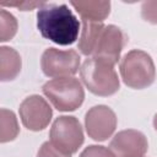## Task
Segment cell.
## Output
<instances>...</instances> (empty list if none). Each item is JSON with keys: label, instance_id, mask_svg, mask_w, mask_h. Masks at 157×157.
Instances as JSON below:
<instances>
[{"label": "cell", "instance_id": "3957f363", "mask_svg": "<svg viewBox=\"0 0 157 157\" xmlns=\"http://www.w3.org/2000/svg\"><path fill=\"white\" fill-rule=\"evenodd\" d=\"M83 85L96 96L108 97L119 91L120 82L114 66L98 59H86L80 67Z\"/></svg>", "mask_w": 157, "mask_h": 157}, {"label": "cell", "instance_id": "ffe728a7", "mask_svg": "<svg viewBox=\"0 0 157 157\" xmlns=\"http://www.w3.org/2000/svg\"><path fill=\"white\" fill-rule=\"evenodd\" d=\"M153 128H155V130L157 131V113H156L155 117H153Z\"/></svg>", "mask_w": 157, "mask_h": 157}, {"label": "cell", "instance_id": "e0dca14e", "mask_svg": "<svg viewBox=\"0 0 157 157\" xmlns=\"http://www.w3.org/2000/svg\"><path fill=\"white\" fill-rule=\"evenodd\" d=\"M141 16L146 22L157 25V1H144L141 4Z\"/></svg>", "mask_w": 157, "mask_h": 157}, {"label": "cell", "instance_id": "d6986e66", "mask_svg": "<svg viewBox=\"0 0 157 157\" xmlns=\"http://www.w3.org/2000/svg\"><path fill=\"white\" fill-rule=\"evenodd\" d=\"M45 2H28V1H22V2H15V4H2V6H16L18 9H21L22 11H27V10H32L34 7H40L43 6Z\"/></svg>", "mask_w": 157, "mask_h": 157}, {"label": "cell", "instance_id": "ba28073f", "mask_svg": "<svg viewBox=\"0 0 157 157\" xmlns=\"http://www.w3.org/2000/svg\"><path fill=\"white\" fill-rule=\"evenodd\" d=\"M18 113L23 126L31 131L45 129L53 117L52 107L39 94H31L25 98L20 104Z\"/></svg>", "mask_w": 157, "mask_h": 157}, {"label": "cell", "instance_id": "8992f818", "mask_svg": "<svg viewBox=\"0 0 157 157\" xmlns=\"http://www.w3.org/2000/svg\"><path fill=\"white\" fill-rule=\"evenodd\" d=\"M40 67L48 77H71L80 69V55L74 49L47 48L42 54Z\"/></svg>", "mask_w": 157, "mask_h": 157}, {"label": "cell", "instance_id": "8fae6325", "mask_svg": "<svg viewBox=\"0 0 157 157\" xmlns=\"http://www.w3.org/2000/svg\"><path fill=\"white\" fill-rule=\"evenodd\" d=\"M70 5L81 16V20L103 22L110 12L109 1H71Z\"/></svg>", "mask_w": 157, "mask_h": 157}, {"label": "cell", "instance_id": "ac0fdd59", "mask_svg": "<svg viewBox=\"0 0 157 157\" xmlns=\"http://www.w3.org/2000/svg\"><path fill=\"white\" fill-rule=\"evenodd\" d=\"M37 157H71V155H65V153L60 152L50 144V141H45L39 147Z\"/></svg>", "mask_w": 157, "mask_h": 157}, {"label": "cell", "instance_id": "9a60e30c", "mask_svg": "<svg viewBox=\"0 0 157 157\" xmlns=\"http://www.w3.org/2000/svg\"><path fill=\"white\" fill-rule=\"evenodd\" d=\"M17 32V20L9 11L1 9L0 11V40H11Z\"/></svg>", "mask_w": 157, "mask_h": 157}, {"label": "cell", "instance_id": "52a82bcc", "mask_svg": "<svg viewBox=\"0 0 157 157\" xmlns=\"http://www.w3.org/2000/svg\"><path fill=\"white\" fill-rule=\"evenodd\" d=\"M126 42H128L126 34L118 26L114 25L104 26L94 45L92 58L102 60L114 66L119 61L121 50L124 49Z\"/></svg>", "mask_w": 157, "mask_h": 157}, {"label": "cell", "instance_id": "2e32d148", "mask_svg": "<svg viewBox=\"0 0 157 157\" xmlns=\"http://www.w3.org/2000/svg\"><path fill=\"white\" fill-rule=\"evenodd\" d=\"M80 157H115L110 148L99 145L87 146L80 155Z\"/></svg>", "mask_w": 157, "mask_h": 157}, {"label": "cell", "instance_id": "7a4b0ae2", "mask_svg": "<svg viewBox=\"0 0 157 157\" xmlns=\"http://www.w3.org/2000/svg\"><path fill=\"white\" fill-rule=\"evenodd\" d=\"M119 71L123 82L134 90L146 88L156 78V67L151 55L140 49H132L121 58Z\"/></svg>", "mask_w": 157, "mask_h": 157}, {"label": "cell", "instance_id": "277c9868", "mask_svg": "<svg viewBox=\"0 0 157 157\" xmlns=\"http://www.w3.org/2000/svg\"><path fill=\"white\" fill-rule=\"evenodd\" d=\"M42 91L53 107L59 112L76 110L81 107L85 99L83 87L74 76L53 78L43 85Z\"/></svg>", "mask_w": 157, "mask_h": 157}, {"label": "cell", "instance_id": "9c48e42d", "mask_svg": "<svg viewBox=\"0 0 157 157\" xmlns=\"http://www.w3.org/2000/svg\"><path fill=\"white\" fill-rule=\"evenodd\" d=\"M117 115L112 108L98 104L90 108L85 115V128L87 135L94 141H105L117 129Z\"/></svg>", "mask_w": 157, "mask_h": 157}, {"label": "cell", "instance_id": "5bb4252c", "mask_svg": "<svg viewBox=\"0 0 157 157\" xmlns=\"http://www.w3.org/2000/svg\"><path fill=\"white\" fill-rule=\"evenodd\" d=\"M1 132H0V141L2 144L12 141L17 137L20 132L17 118L12 110L1 108Z\"/></svg>", "mask_w": 157, "mask_h": 157}, {"label": "cell", "instance_id": "30bf717a", "mask_svg": "<svg viewBox=\"0 0 157 157\" xmlns=\"http://www.w3.org/2000/svg\"><path fill=\"white\" fill-rule=\"evenodd\" d=\"M109 148L115 157H144L148 150V142L141 131L128 129L114 135Z\"/></svg>", "mask_w": 157, "mask_h": 157}, {"label": "cell", "instance_id": "7c38bea8", "mask_svg": "<svg viewBox=\"0 0 157 157\" xmlns=\"http://www.w3.org/2000/svg\"><path fill=\"white\" fill-rule=\"evenodd\" d=\"M22 60L20 54L10 47H0V80L12 81L21 71Z\"/></svg>", "mask_w": 157, "mask_h": 157}, {"label": "cell", "instance_id": "4fadbf2b", "mask_svg": "<svg viewBox=\"0 0 157 157\" xmlns=\"http://www.w3.org/2000/svg\"><path fill=\"white\" fill-rule=\"evenodd\" d=\"M82 27L80 32L78 44L77 48L81 52V54L86 56H92L94 45L97 43V39L99 37L101 31L103 29L104 25L102 22H92L87 20H82Z\"/></svg>", "mask_w": 157, "mask_h": 157}, {"label": "cell", "instance_id": "6da1fadb", "mask_svg": "<svg viewBox=\"0 0 157 157\" xmlns=\"http://www.w3.org/2000/svg\"><path fill=\"white\" fill-rule=\"evenodd\" d=\"M37 28L40 34L59 45L76 42L81 32V23L67 5L44 4L37 12Z\"/></svg>", "mask_w": 157, "mask_h": 157}, {"label": "cell", "instance_id": "5b68a950", "mask_svg": "<svg viewBox=\"0 0 157 157\" xmlns=\"http://www.w3.org/2000/svg\"><path fill=\"white\" fill-rule=\"evenodd\" d=\"M49 139L50 144L65 155L77 152L85 141L83 130L78 119L70 115H61L54 120Z\"/></svg>", "mask_w": 157, "mask_h": 157}]
</instances>
